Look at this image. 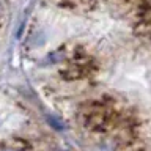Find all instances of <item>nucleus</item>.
<instances>
[{"label":"nucleus","instance_id":"nucleus-1","mask_svg":"<svg viewBox=\"0 0 151 151\" xmlns=\"http://www.w3.org/2000/svg\"><path fill=\"white\" fill-rule=\"evenodd\" d=\"M47 123L54 127V129H57V131H61V129H65V123L61 121V120H58L57 116H47Z\"/></svg>","mask_w":151,"mask_h":151}]
</instances>
